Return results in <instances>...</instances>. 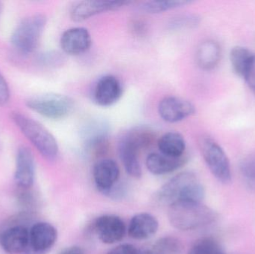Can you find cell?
I'll use <instances>...</instances> for the list:
<instances>
[{"instance_id": "7", "label": "cell", "mask_w": 255, "mask_h": 254, "mask_svg": "<svg viewBox=\"0 0 255 254\" xmlns=\"http://www.w3.org/2000/svg\"><path fill=\"white\" fill-rule=\"evenodd\" d=\"M204 160L213 175L221 183L227 184L232 181L230 161L223 148L209 137H204L199 141Z\"/></svg>"}, {"instance_id": "22", "label": "cell", "mask_w": 255, "mask_h": 254, "mask_svg": "<svg viewBox=\"0 0 255 254\" xmlns=\"http://www.w3.org/2000/svg\"><path fill=\"white\" fill-rule=\"evenodd\" d=\"M142 254H182L183 245L178 238L165 237L159 239L148 249H141Z\"/></svg>"}, {"instance_id": "8", "label": "cell", "mask_w": 255, "mask_h": 254, "mask_svg": "<svg viewBox=\"0 0 255 254\" xmlns=\"http://www.w3.org/2000/svg\"><path fill=\"white\" fill-rule=\"evenodd\" d=\"M81 134L85 150L90 155L101 156L107 152L109 125L104 119H96L90 121L83 127Z\"/></svg>"}, {"instance_id": "9", "label": "cell", "mask_w": 255, "mask_h": 254, "mask_svg": "<svg viewBox=\"0 0 255 254\" xmlns=\"http://www.w3.org/2000/svg\"><path fill=\"white\" fill-rule=\"evenodd\" d=\"M58 238L56 228L47 222L34 224L29 230L28 244L23 254H46Z\"/></svg>"}, {"instance_id": "10", "label": "cell", "mask_w": 255, "mask_h": 254, "mask_svg": "<svg viewBox=\"0 0 255 254\" xmlns=\"http://www.w3.org/2000/svg\"><path fill=\"white\" fill-rule=\"evenodd\" d=\"M131 3L132 1H104V0L79 1L74 3L70 8V17L75 22H82L100 13L119 10Z\"/></svg>"}, {"instance_id": "12", "label": "cell", "mask_w": 255, "mask_h": 254, "mask_svg": "<svg viewBox=\"0 0 255 254\" xmlns=\"http://www.w3.org/2000/svg\"><path fill=\"white\" fill-rule=\"evenodd\" d=\"M94 229L99 240L105 244L121 242L127 234V227L123 219L115 215H103L96 220Z\"/></svg>"}, {"instance_id": "30", "label": "cell", "mask_w": 255, "mask_h": 254, "mask_svg": "<svg viewBox=\"0 0 255 254\" xmlns=\"http://www.w3.org/2000/svg\"><path fill=\"white\" fill-rule=\"evenodd\" d=\"M104 195L112 199H122L127 195V187L125 185L118 183Z\"/></svg>"}, {"instance_id": "35", "label": "cell", "mask_w": 255, "mask_h": 254, "mask_svg": "<svg viewBox=\"0 0 255 254\" xmlns=\"http://www.w3.org/2000/svg\"><path fill=\"white\" fill-rule=\"evenodd\" d=\"M3 10V4L0 1V17H1V13H2Z\"/></svg>"}, {"instance_id": "33", "label": "cell", "mask_w": 255, "mask_h": 254, "mask_svg": "<svg viewBox=\"0 0 255 254\" xmlns=\"http://www.w3.org/2000/svg\"><path fill=\"white\" fill-rule=\"evenodd\" d=\"M244 79L247 81L249 86L255 91V55Z\"/></svg>"}, {"instance_id": "24", "label": "cell", "mask_w": 255, "mask_h": 254, "mask_svg": "<svg viewBox=\"0 0 255 254\" xmlns=\"http://www.w3.org/2000/svg\"><path fill=\"white\" fill-rule=\"evenodd\" d=\"M192 1L188 0H166V1H148L140 4L139 9L145 13H160L172 9L183 7L191 4Z\"/></svg>"}, {"instance_id": "2", "label": "cell", "mask_w": 255, "mask_h": 254, "mask_svg": "<svg viewBox=\"0 0 255 254\" xmlns=\"http://www.w3.org/2000/svg\"><path fill=\"white\" fill-rule=\"evenodd\" d=\"M155 138L154 131L145 126H138L127 131L119 141L118 151L124 168L129 175L140 178L142 168L139 152L148 147Z\"/></svg>"}, {"instance_id": "17", "label": "cell", "mask_w": 255, "mask_h": 254, "mask_svg": "<svg viewBox=\"0 0 255 254\" xmlns=\"http://www.w3.org/2000/svg\"><path fill=\"white\" fill-rule=\"evenodd\" d=\"M29 230L21 225L10 227L0 236V246L9 254H23L28 244Z\"/></svg>"}, {"instance_id": "23", "label": "cell", "mask_w": 255, "mask_h": 254, "mask_svg": "<svg viewBox=\"0 0 255 254\" xmlns=\"http://www.w3.org/2000/svg\"><path fill=\"white\" fill-rule=\"evenodd\" d=\"M255 55L247 48L235 46L231 50L230 61L234 71L241 77H245Z\"/></svg>"}, {"instance_id": "13", "label": "cell", "mask_w": 255, "mask_h": 254, "mask_svg": "<svg viewBox=\"0 0 255 254\" xmlns=\"http://www.w3.org/2000/svg\"><path fill=\"white\" fill-rule=\"evenodd\" d=\"M124 93L121 81L112 75H106L99 79L94 88V98L101 107H110L116 104Z\"/></svg>"}, {"instance_id": "19", "label": "cell", "mask_w": 255, "mask_h": 254, "mask_svg": "<svg viewBox=\"0 0 255 254\" xmlns=\"http://www.w3.org/2000/svg\"><path fill=\"white\" fill-rule=\"evenodd\" d=\"M187 162V158L182 157L173 158L161 153H151L145 160V165L151 174L154 175H164L176 171Z\"/></svg>"}, {"instance_id": "15", "label": "cell", "mask_w": 255, "mask_h": 254, "mask_svg": "<svg viewBox=\"0 0 255 254\" xmlns=\"http://www.w3.org/2000/svg\"><path fill=\"white\" fill-rule=\"evenodd\" d=\"M91 34L84 27L69 28L61 35V49L67 55H82L91 48Z\"/></svg>"}, {"instance_id": "34", "label": "cell", "mask_w": 255, "mask_h": 254, "mask_svg": "<svg viewBox=\"0 0 255 254\" xmlns=\"http://www.w3.org/2000/svg\"><path fill=\"white\" fill-rule=\"evenodd\" d=\"M58 254H85V250L79 246L66 248Z\"/></svg>"}, {"instance_id": "25", "label": "cell", "mask_w": 255, "mask_h": 254, "mask_svg": "<svg viewBox=\"0 0 255 254\" xmlns=\"http://www.w3.org/2000/svg\"><path fill=\"white\" fill-rule=\"evenodd\" d=\"M187 254H226L220 243L213 238L200 239L193 245Z\"/></svg>"}, {"instance_id": "5", "label": "cell", "mask_w": 255, "mask_h": 254, "mask_svg": "<svg viewBox=\"0 0 255 254\" xmlns=\"http://www.w3.org/2000/svg\"><path fill=\"white\" fill-rule=\"evenodd\" d=\"M47 19L45 15H31L22 19L12 33L10 42L15 49L23 54L32 53L38 47Z\"/></svg>"}, {"instance_id": "21", "label": "cell", "mask_w": 255, "mask_h": 254, "mask_svg": "<svg viewBox=\"0 0 255 254\" xmlns=\"http://www.w3.org/2000/svg\"><path fill=\"white\" fill-rule=\"evenodd\" d=\"M157 146L160 153L166 156L173 158L184 157L186 142L180 133L175 131L166 133L159 139Z\"/></svg>"}, {"instance_id": "14", "label": "cell", "mask_w": 255, "mask_h": 254, "mask_svg": "<svg viewBox=\"0 0 255 254\" xmlns=\"http://www.w3.org/2000/svg\"><path fill=\"white\" fill-rule=\"evenodd\" d=\"M35 174V163L32 152L26 146L18 149L16 156L14 180L22 189H28L32 186Z\"/></svg>"}, {"instance_id": "20", "label": "cell", "mask_w": 255, "mask_h": 254, "mask_svg": "<svg viewBox=\"0 0 255 254\" xmlns=\"http://www.w3.org/2000/svg\"><path fill=\"white\" fill-rule=\"evenodd\" d=\"M220 58L221 47L214 40H205L199 45L196 49V64L202 70H214L220 63Z\"/></svg>"}, {"instance_id": "31", "label": "cell", "mask_w": 255, "mask_h": 254, "mask_svg": "<svg viewBox=\"0 0 255 254\" xmlns=\"http://www.w3.org/2000/svg\"><path fill=\"white\" fill-rule=\"evenodd\" d=\"M9 99H10V90H9L8 85L0 73V106L7 104Z\"/></svg>"}, {"instance_id": "6", "label": "cell", "mask_w": 255, "mask_h": 254, "mask_svg": "<svg viewBox=\"0 0 255 254\" xmlns=\"http://www.w3.org/2000/svg\"><path fill=\"white\" fill-rule=\"evenodd\" d=\"M27 107L40 116L52 120L65 119L75 108L73 98L63 94L46 92L27 99Z\"/></svg>"}, {"instance_id": "1", "label": "cell", "mask_w": 255, "mask_h": 254, "mask_svg": "<svg viewBox=\"0 0 255 254\" xmlns=\"http://www.w3.org/2000/svg\"><path fill=\"white\" fill-rule=\"evenodd\" d=\"M205 195V188L197 176L191 171H183L160 187L155 201L168 206L178 201L202 203Z\"/></svg>"}, {"instance_id": "27", "label": "cell", "mask_w": 255, "mask_h": 254, "mask_svg": "<svg viewBox=\"0 0 255 254\" xmlns=\"http://www.w3.org/2000/svg\"><path fill=\"white\" fill-rule=\"evenodd\" d=\"M200 22V17L197 15L192 13L178 15L172 18L169 22L171 29L181 30L188 29L197 26Z\"/></svg>"}, {"instance_id": "11", "label": "cell", "mask_w": 255, "mask_h": 254, "mask_svg": "<svg viewBox=\"0 0 255 254\" xmlns=\"http://www.w3.org/2000/svg\"><path fill=\"white\" fill-rule=\"evenodd\" d=\"M157 111L164 122L176 123L193 116L196 108L188 100L178 96H166L160 100Z\"/></svg>"}, {"instance_id": "16", "label": "cell", "mask_w": 255, "mask_h": 254, "mask_svg": "<svg viewBox=\"0 0 255 254\" xmlns=\"http://www.w3.org/2000/svg\"><path fill=\"white\" fill-rule=\"evenodd\" d=\"M93 174L97 189L104 195L118 183L121 170L116 161L105 158L96 163Z\"/></svg>"}, {"instance_id": "29", "label": "cell", "mask_w": 255, "mask_h": 254, "mask_svg": "<svg viewBox=\"0 0 255 254\" xmlns=\"http://www.w3.org/2000/svg\"><path fill=\"white\" fill-rule=\"evenodd\" d=\"M108 254H142V252L132 245L124 244L114 248Z\"/></svg>"}, {"instance_id": "26", "label": "cell", "mask_w": 255, "mask_h": 254, "mask_svg": "<svg viewBox=\"0 0 255 254\" xmlns=\"http://www.w3.org/2000/svg\"><path fill=\"white\" fill-rule=\"evenodd\" d=\"M240 171L246 186L255 191V152L242 160L240 164Z\"/></svg>"}, {"instance_id": "28", "label": "cell", "mask_w": 255, "mask_h": 254, "mask_svg": "<svg viewBox=\"0 0 255 254\" xmlns=\"http://www.w3.org/2000/svg\"><path fill=\"white\" fill-rule=\"evenodd\" d=\"M64 60V56L57 52H44L38 58L40 64L44 67H55L61 65Z\"/></svg>"}, {"instance_id": "32", "label": "cell", "mask_w": 255, "mask_h": 254, "mask_svg": "<svg viewBox=\"0 0 255 254\" xmlns=\"http://www.w3.org/2000/svg\"><path fill=\"white\" fill-rule=\"evenodd\" d=\"M130 31L137 37L143 36L147 31V25L142 19H135L130 22Z\"/></svg>"}, {"instance_id": "4", "label": "cell", "mask_w": 255, "mask_h": 254, "mask_svg": "<svg viewBox=\"0 0 255 254\" xmlns=\"http://www.w3.org/2000/svg\"><path fill=\"white\" fill-rule=\"evenodd\" d=\"M10 117L45 159L53 161L58 158L59 148L57 140L44 126L19 112H12Z\"/></svg>"}, {"instance_id": "3", "label": "cell", "mask_w": 255, "mask_h": 254, "mask_svg": "<svg viewBox=\"0 0 255 254\" xmlns=\"http://www.w3.org/2000/svg\"><path fill=\"white\" fill-rule=\"evenodd\" d=\"M218 214L202 203L178 201L169 206L168 219L173 228L182 231H195L215 222Z\"/></svg>"}, {"instance_id": "18", "label": "cell", "mask_w": 255, "mask_h": 254, "mask_svg": "<svg viewBox=\"0 0 255 254\" xmlns=\"http://www.w3.org/2000/svg\"><path fill=\"white\" fill-rule=\"evenodd\" d=\"M158 221L152 215L138 213L130 219L128 232L131 238L145 240L152 237L158 231Z\"/></svg>"}]
</instances>
